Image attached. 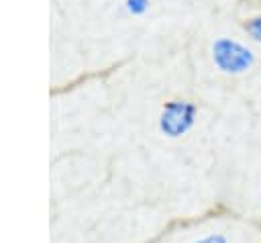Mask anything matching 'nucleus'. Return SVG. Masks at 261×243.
Listing matches in <instances>:
<instances>
[{
    "label": "nucleus",
    "mask_w": 261,
    "mask_h": 243,
    "mask_svg": "<svg viewBox=\"0 0 261 243\" xmlns=\"http://www.w3.org/2000/svg\"><path fill=\"white\" fill-rule=\"evenodd\" d=\"M198 118V104L190 98H171L161 106L157 127L167 139H179L190 133Z\"/></svg>",
    "instance_id": "nucleus-1"
},
{
    "label": "nucleus",
    "mask_w": 261,
    "mask_h": 243,
    "mask_svg": "<svg viewBox=\"0 0 261 243\" xmlns=\"http://www.w3.org/2000/svg\"><path fill=\"white\" fill-rule=\"evenodd\" d=\"M212 61L222 74L237 76V74L247 71L253 65L255 55L243 43L228 39V37H218L212 43Z\"/></svg>",
    "instance_id": "nucleus-2"
},
{
    "label": "nucleus",
    "mask_w": 261,
    "mask_h": 243,
    "mask_svg": "<svg viewBox=\"0 0 261 243\" xmlns=\"http://www.w3.org/2000/svg\"><path fill=\"white\" fill-rule=\"evenodd\" d=\"M243 29L247 31V35H251V39L261 43V16H251L243 22Z\"/></svg>",
    "instance_id": "nucleus-4"
},
{
    "label": "nucleus",
    "mask_w": 261,
    "mask_h": 243,
    "mask_svg": "<svg viewBox=\"0 0 261 243\" xmlns=\"http://www.w3.org/2000/svg\"><path fill=\"white\" fill-rule=\"evenodd\" d=\"M190 243H228V239H226V235H222V233H208V235L198 237V239H194V241H190Z\"/></svg>",
    "instance_id": "nucleus-5"
},
{
    "label": "nucleus",
    "mask_w": 261,
    "mask_h": 243,
    "mask_svg": "<svg viewBox=\"0 0 261 243\" xmlns=\"http://www.w3.org/2000/svg\"><path fill=\"white\" fill-rule=\"evenodd\" d=\"M122 10L126 12V16L133 18H141L151 10V0H122Z\"/></svg>",
    "instance_id": "nucleus-3"
}]
</instances>
